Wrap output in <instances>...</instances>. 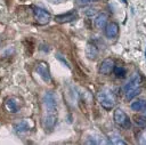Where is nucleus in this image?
Wrapping results in <instances>:
<instances>
[{
	"instance_id": "f257e3e1",
	"label": "nucleus",
	"mask_w": 146,
	"mask_h": 145,
	"mask_svg": "<svg viewBox=\"0 0 146 145\" xmlns=\"http://www.w3.org/2000/svg\"><path fill=\"white\" fill-rule=\"evenodd\" d=\"M57 121V102L51 91H47L42 96V118L41 124L46 131L52 130Z\"/></svg>"
},
{
	"instance_id": "f03ea898",
	"label": "nucleus",
	"mask_w": 146,
	"mask_h": 145,
	"mask_svg": "<svg viewBox=\"0 0 146 145\" xmlns=\"http://www.w3.org/2000/svg\"><path fill=\"white\" fill-rule=\"evenodd\" d=\"M99 104L105 108V110H111L114 107L116 103V97L115 94L110 89V88H103L98 95H97Z\"/></svg>"
},
{
	"instance_id": "7ed1b4c3",
	"label": "nucleus",
	"mask_w": 146,
	"mask_h": 145,
	"mask_svg": "<svg viewBox=\"0 0 146 145\" xmlns=\"http://www.w3.org/2000/svg\"><path fill=\"white\" fill-rule=\"evenodd\" d=\"M113 120L115 122V124L122 129H129L130 128V119L129 116L125 114V112L121 108H117L114 111L113 114Z\"/></svg>"
},
{
	"instance_id": "20e7f679",
	"label": "nucleus",
	"mask_w": 146,
	"mask_h": 145,
	"mask_svg": "<svg viewBox=\"0 0 146 145\" xmlns=\"http://www.w3.org/2000/svg\"><path fill=\"white\" fill-rule=\"evenodd\" d=\"M33 16H34L35 22L40 25H46L51 19V15L47 10H44L42 8H39V7L33 8Z\"/></svg>"
},
{
	"instance_id": "39448f33",
	"label": "nucleus",
	"mask_w": 146,
	"mask_h": 145,
	"mask_svg": "<svg viewBox=\"0 0 146 145\" xmlns=\"http://www.w3.org/2000/svg\"><path fill=\"white\" fill-rule=\"evenodd\" d=\"M35 71H36V73L39 74V76L44 82H50L51 81V75H50L48 63H46V62H39V63H36Z\"/></svg>"
},
{
	"instance_id": "423d86ee",
	"label": "nucleus",
	"mask_w": 146,
	"mask_h": 145,
	"mask_svg": "<svg viewBox=\"0 0 146 145\" xmlns=\"http://www.w3.org/2000/svg\"><path fill=\"white\" fill-rule=\"evenodd\" d=\"M76 18H78V14L75 10H71V11H67L65 14L56 15L54 17L55 22H57V23H68V22H72Z\"/></svg>"
},
{
	"instance_id": "0eeeda50",
	"label": "nucleus",
	"mask_w": 146,
	"mask_h": 145,
	"mask_svg": "<svg viewBox=\"0 0 146 145\" xmlns=\"http://www.w3.org/2000/svg\"><path fill=\"white\" fill-rule=\"evenodd\" d=\"M140 82H141V78H140V75H139L138 73H135V74L130 78V80L124 84V87H123L124 92L128 91V90H130V89L138 88V87L140 86Z\"/></svg>"
},
{
	"instance_id": "6e6552de",
	"label": "nucleus",
	"mask_w": 146,
	"mask_h": 145,
	"mask_svg": "<svg viewBox=\"0 0 146 145\" xmlns=\"http://www.w3.org/2000/svg\"><path fill=\"white\" fill-rule=\"evenodd\" d=\"M113 67H114V62L111 58H106L102 62L100 66H99V73L104 74V75H108L111 72H113Z\"/></svg>"
},
{
	"instance_id": "1a4fd4ad",
	"label": "nucleus",
	"mask_w": 146,
	"mask_h": 145,
	"mask_svg": "<svg viewBox=\"0 0 146 145\" xmlns=\"http://www.w3.org/2000/svg\"><path fill=\"white\" fill-rule=\"evenodd\" d=\"M119 34V25L115 22L107 23L105 26V35L108 39H113Z\"/></svg>"
},
{
	"instance_id": "9d476101",
	"label": "nucleus",
	"mask_w": 146,
	"mask_h": 145,
	"mask_svg": "<svg viewBox=\"0 0 146 145\" xmlns=\"http://www.w3.org/2000/svg\"><path fill=\"white\" fill-rule=\"evenodd\" d=\"M107 19H108V16L107 14L105 13H99L96 17H95V26L99 30L102 29H105L106 24H107Z\"/></svg>"
},
{
	"instance_id": "9b49d317",
	"label": "nucleus",
	"mask_w": 146,
	"mask_h": 145,
	"mask_svg": "<svg viewBox=\"0 0 146 145\" xmlns=\"http://www.w3.org/2000/svg\"><path fill=\"white\" fill-rule=\"evenodd\" d=\"M86 56H87V58H89L91 61H95L97 58L98 49L94 43H88L87 45V47H86Z\"/></svg>"
},
{
	"instance_id": "f8f14e48",
	"label": "nucleus",
	"mask_w": 146,
	"mask_h": 145,
	"mask_svg": "<svg viewBox=\"0 0 146 145\" xmlns=\"http://www.w3.org/2000/svg\"><path fill=\"white\" fill-rule=\"evenodd\" d=\"M14 129L17 132H26V131L30 130V124H29V122L26 120H21V121L15 123Z\"/></svg>"
},
{
	"instance_id": "ddd939ff",
	"label": "nucleus",
	"mask_w": 146,
	"mask_h": 145,
	"mask_svg": "<svg viewBox=\"0 0 146 145\" xmlns=\"http://www.w3.org/2000/svg\"><path fill=\"white\" fill-rule=\"evenodd\" d=\"M145 104H146V100L144 98H138L130 104V107L132 111H141L144 108Z\"/></svg>"
},
{
	"instance_id": "4468645a",
	"label": "nucleus",
	"mask_w": 146,
	"mask_h": 145,
	"mask_svg": "<svg viewBox=\"0 0 146 145\" xmlns=\"http://www.w3.org/2000/svg\"><path fill=\"white\" fill-rule=\"evenodd\" d=\"M6 107L11 113H16L18 111V106H17V104L14 99H7L6 100Z\"/></svg>"
},
{
	"instance_id": "2eb2a0df",
	"label": "nucleus",
	"mask_w": 146,
	"mask_h": 145,
	"mask_svg": "<svg viewBox=\"0 0 146 145\" xmlns=\"http://www.w3.org/2000/svg\"><path fill=\"white\" fill-rule=\"evenodd\" d=\"M124 94H125V99L127 100H130V99L135 98L136 96H138L140 94V88L138 87V88H135V89H130V90L125 91Z\"/></svg>"
},
{
	"instance_id": "dca6fc26",
	"label": "nucleus",
	"mask_w": 146,
	"mask_h": 145,
	"mask_svg": "<svg viewBox=\"0 0 146 145\" xmlns=\"http://www.w3.org/2000/svg\"><path fill=\"white\" fill-rule=\"evenodd\" d=\"M113 72H114V74H115L117 78H123V76L127 74L125 69L122 67V66H114V67H113Z\"/></svg>"
},
{
	"instance_id": "f3484780",
	"label": "nucleus",
	"mask_w": 146,
	"mask_h": 145,
	"mask_svg": "<svg viewBox=\"0 0 146 145\" xmlns=\"http://www.w3.org/2000/svg\"><path fill=\"white\" fill-rule=\"evenodd\" d=\"M135 122L138 127H146V116L145 115L135 116Z\"/></svg>"
},
{
	"instance_id": "a211bd4d",
	"label": "nucleus",
	"mask_w": 146,
	"mask_h": 145,
	"mask_svg": "<svg viewBox=\"0 0 146 145\" xmlns=\"http://www.w3.org/2000/svg\"><path fill=\"white\" fill-rule=\"evenodd\" d=\"M111 143H113V144H122V145H125L127 144L124 140L121 139V137H119L115 134H112L111 135Z\"/></svg>"
},
{
	"instance_id": "6ab92c4d",
	"label": "nucleus",
	"mask_w": 146,
	"mask_h": 145,
	"mask_svg": "<svg viewBox=\"0 0 146 145\" xmlns=\"http://www.w3.org/2000/svg\"><path fill=\"white\" fill-rule=\"evenodd\" d=\"M139 143L146 145V129H144L139 135Z\"/></svg>"
},
{
	"instance_id": "aec40b11",
	"label": "nucleus",
	"mask_w": 146,
	"mask_h": 145,
	"mask_svg": "<svg viewBox=\"0 0 146 145\" xmlns=\"http://www.w3.org/2000/svg\"><path fill=\"white\" fill-rule=\"evenodd\" d=\"M56 57H57V58H58V59H59V61H60V62H63V63H64V64H65V65H66V66H67V67H70V65H68V63H67V62H66V59H64V58H63V57H62V56H60V55H57V56H56Z\"/></svg>"
},
{
	"instance_id": "412c9836",
	"label": "nucleus",
	"mask_w": 146,
	"mask_h": 145,
	"mask_svg": "<svg viewBox=\"0 0 146 145\" xmlns=\"http://www.w3.org/2000/svg\"><path fill=\"white\" fill-rule=\"evenodd\" d=\"M91 1H95V0H78V2H79V3H81V5L89 3V2H91Z\"/></svg>"
},
{
	"instance_id": "4be33fe9",
	"label": "nucleus",
	"mask_w": 146,
	"mask_h": 145,
	"mask_svg": "<svg viewBox=\"0 0 146 145\" xmlns=\"http://www.w3.org/2000/svg\"><path fill=\"white\" fill-rule=\"evenodd\" d=\"M141 111H143V112H144V115H145V116H146V104H145V106H144V108H143V110H141Z\"/></svg>"
},
{
	"instance_id": "5701e85b",
	"label": "nucleus",
	"mask_w": 146,
	"mask_h": 145,
	"mask_svg": "<svg viewBox=\"0 0 146 145\" xmlns=\"http://www.w3.org/2000/svg\"><path fill=\"white\" fill-rule=\"evenodd\" d=\"M122 2H123V3H127V0H122Z\"/></svg>"
},
{
	"instance_id": "b1692460",
	"label": "nucleus",
	"mask_w": 146,
	"mask_h": 145,
	"mask_svg": "<svg viewBox=\"0 0 146 145\" xmlns=\"http://www.w3.org/2000/svg\"><path fill=\"white\" fill-rule=\"evenodd\" d=\"M60 0H54V2H59Z\"/></svg>"
},
{
	"instance_id": "393cba45",
	"label": "nucleus",
	"mask_w": 146,
	"mask_h": 145,
	"mask_svg": "<svg viewBox=\"0 0 146 145\" xmlns=\"http://www.w3.org/2000/svg\"><path fill=\"white\" fill-rule=\"evenodd\" d=\"M145 56H146V53H145Z\"/></svg>"
}]
</instances>
